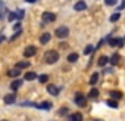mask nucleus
Here are the masks:
<instances>
[{
  "instance_id": "obj_1",
  "label": "nucleus",
  "mask_w": 125,
  "mask_h": 121,
  "mask_svg": "<svg viewBox=\"0 0 125 121\" xmlns=\"http://www.w3.org/2000/svg\"><path fill=\"white\" fill-rule=\"evenodd\" d=\"M44 60H46V64H56L57 60H59V53L56 50H47L46 55H44Z\"/></svg>"
},
{
  "instance_id": "obj_2",
  "label": "nucleus",
  "mask_w": 125,
  "mask_h": 121,
  "mask_svg": "<svg viewBox=\"0 0 125 121\" xmlns=\"http://www.w3.org/2000/svg\"><path fill=\"white\" fill-rule=\"evenodd\" d=\"M75 103H77V106H80V108H84L85 106V103H87V97H85V95L84 93H81V92H78L77 95H75Z\"/></svg>"
},
{
  "instance_id": "obj_3",
  "label": "nucleus",
  "mask_w": 125,
  "mask_h": 121,
  "mask_svg": "<svg viewBox=\"0 0 125 121\" xmlns=\"http://www.w3.org/2000/svg\"><path fill=\"white\" fill-rule=\"evenodd\" d=\"M54 34H56V37H59V38H66V37L69 36V28H68V27H59V28H56Z\"/></svg>"
},
{
  "instance_id": "obj_4",
  "label": "nucleus",
  "mask_w": 125,
  "mask_h": 121,
  "mask_svg": "<svg viewBox=\"0 0 125 121\" xmlns=\"http://www.w3.org/2000/svg\"><path fill=\"white\" fill-rule=\"evenodd\" d=\"M37 53V47L35 46H28V47H25V50H24V56L25 58H31V56H34Z\"/></svg>"
},
{
  "instance_id": "obj_5",
  "label": "nucleus",
  "mask_w": 125,
  "mask_h": 121,
  "mask_svg": "<svg viewBox=\"0 0 125 121\" xmlns=\"http://www.w3.org/2000/svg\"><path fill=\"white\" fill-rule=\"evenodd\" d=\"M43 21H46V22H53V21H56V15L52 13V12H44V13H43Z\"/></svg>"
},
{
  "instance_id": "obj_6",
  "label": "nucleus",
  "mask_w": 125,
  "mask_h": 121,
  "mask_svg": "<svg viewBox=\"0 0 125 121\" xmlns=\"http://www.w3.org/2000/svg\"><path fill=\"white\" fill-rule=\"evenodd\" d=\"M109 44L113 46V47H116V46H118V47H122V46H124V38H119V37H118V38H110V40H109Z\"/></svg>"
},
{
  "instance_id": "obj_7",
  "label": "nucleus",
  "mask_w": 125,
  "mask_h": 121,
  "mask_svg": "<svg viewBox=\"0 0 125 121\" xmlns=\"http://www.w3.org/2000/svg\"><path fill=\"white\" fill-rule=\"evenodd\" d=\"M74 9H75L77 12H81V11H85V9H87V3H85V2H83V0H80V2H77V3H75V6H74Z\"/></svg>"
},
{
  "instance_id": "obj_8",
  "label": "nucleus",
  "mask_w": 125,
  "mask_h": 121,
  "mask_svg": "<svg viewBox=\"0 0 125 121\" xmlns=\"http://www.w3.org/2000/svg\"><path fill=\"white\" fill-rule=\"evenodd\" d=\"M68 121H83V114L81 112H74L68 117Z\"/></svg>"
},
{
  "instance_id": "obj_9",
  "label": "nucleus",
  "mask_w": 125,
  "mask_h": 121,
  "mask_svg": "<svg viewBox=\"0 0 125 121\" xmlns=\"http://www.w3.org/2000/svg\"><path fill=\"white\" fill-rule=\"evenodd\" d=\"M47 92H49L50 95L56 96V95H59V87H56L54 84H49V86H47Z\"/></svg>"
},
{
  "instance_id": "obj_10",
  "label": "nucleus",
  "mask_w": 125,
  "mask_h": 121,
  "mask_svg": "<svg viewBox=\"0 0 125 121\" xmlns=\"http://www.w3.org/2000/svg\"><path fill=\"white\" fill-rule=\"evenodd\" d=\"M15 99H16V96H15L13 93H10V95H6V96L3 97V100H5V103H8V105H10V103H13V102H15Z\"/></svg>"
},
{
  "instance_id": "obj_11",
  "label": "nucleus",
  "mask_w": 125,
  "mask_h": 121,
  "mask_svg": "<svg viewBox=\"0 0 125 121\" xmlns=\"http://www.w3.org/2000/svg\"><path fill=\"white\" fill-rule=\"evenodd\" d=\"M109 95H110V97H112L113 100H118V99H121V97H122V93H121V92H118V90H110V92H109Z\"/></svg>"
},
{
  "instance_id": "obj_12",
  "label": "nucleus",
  "mask_w": 125,
  "mask_h": 121,
  "mask_svg": "<svg viewBox=\"0 0 125 121\" xmlns=\"http://www.w3.org/2000/svg\"><path fill=\"white\" fill-rule=\"evenodd\" d=\"M50 38H52V36H50L49 33H44V34L40 37V43H41V44H46V43L50 41Z\"/></svg>"
},
{
  "instance_id": "obj_13",
  "label": "nucleus",
  "mask_w": 125,
  "mask_h": 121,
  "mask_svg": "<svg viewBox=\"0 0 125 121\" xmlns=\"http://www.w3.org/2000/svg\"><path fill=\"white\" fill-rule=\"evenodd\" d=\"M8 75H9V77H12V78H16L18 75H21V70H18V68H13V70H9V73H8Z\"/></svg>"
},
{
  "instance_id": "obj_14",
  "label": "nucleus",
  "mask_w": 125,
  "mask_h": 121,
  "mask_svg": "<svg viewBox=\"0 0 125 121\" xmlns=\"http://www.w3.org/2000/svg\"><path fill=\"white\" fill-rule=\"evenodd\" d=\"M107 62H109V58H107V56H100L99 60H97V65H99V67H104Z\"/></svg>"
},
{
  "instance_id": "obj_15",
  "label": "nucleus",
  "mask_w": 125,
  "mask_h": 121,
  "mask_svg": "<svg viewBox=\"0 0 125 121\" xmlns=\"http://www.w3.org/2000/svg\"><path fill=\"white\" fill-rule=\"evenodd\" d=\"M22 83H24L22 80H15V81H12V84H10V89H12V90H18V89L22 86Z\"/></svg>"
},
{
  "instance_id": "obj_16",
  "label": "nucleus",
  "mask_w": 125,
  "mask_h": 121,
  "mask_svg": "<svg viewBox=\"0 0 125 121\" xmlns=\"http://www.w3.org/2000/svg\"><path fill=\"white\" fill-rule=\"evenodd\" d=\"M24 78H25V80H27V81H32V80H35V78H37V74H35V73H32V71H31V73H27V74H25V77H24Z\"/></svg>"
},
{
  "instance_id": "obj_17",
  "label": "nucleus",
  "mask_w": 125,
  "mask_h": 121,
  "mask_svg": "<svg viewBox=\"0 0 125 121\" xmlns=\"http://www.w3.org/2000/svg\"><path fill=\"white\" fill-rule=\"evenodd\" d=\"M30 65H31V64H30V62H27V60H21V62H18V64H16V68H18V70H22V68H28Z\"/></svg>"
},
{
  "instance_id": "obj_18",
  "label": "nucleus",
  "mask_w": 125,
  "mask_h": 121,
  "mask_svg": "<svg viewBox=\"0 0 125 121\" xmlns=\"http://www.w3.org/2000/svg\"><path fill=\"white\" fill-rule=\"evenodd\" d=\"M77 60H78V55L77 53H69L68 55V62L74 64V62H77Z\"/></svg>"
},
{
  "instance_id": "obj_19",
  "label": "nucleus",
  "mask_w": 125,
  "mask_h": 121,
  "mask_svg": "<svg viewBox=\"0 0 125 121\" xmlns=\"http://www.w3.org/2000/svg\"><path fill=\"white\" fill-rule=\"evenodd\" d=\"M119 59H121L119 55H118V53H113V56L110 58V64H112V65H118V64H119Z\"/></svg>"
},
{
  "instance_id": "obj_20",
  "label": "nucleus",
  "mask_w": 125,
  "mask_h": 121,
  "mask_svg": "<svg viewBox=\"0 0 125 121\" xmlns=\"http://www.w3.org/2000/svg\"><path fill=\"white\" fill-rule=\"evenodd\" d=\"M97 96H99V90L93 87V89L90 90V93H88V97H90V99H94V97H97Z\"/></svg>"
},
{
  "instance_id": "obj_21",
  "label": "nucleus",
  "mask_w": 125,
  "mask_h": 121,
  "mask_svg": "<svg viewBox=\"0 0 125 121\" xmlns=\"http://www.w3.org/2000/svg\"><path fill=\"white\" fill-rule=\"evenodd\" d=\"M97 81H99V74H97V73H94V74L91 75V78H90V84H91V86H94Z\"/></svg>"
},
{
  "instance_id": "obj_22",
  "label": "nucleus",
  "mask_w": 125,
  "mask_h": 121,
  "mask_svg": "<svg viewBox=\"0 0 125 121\" xmlns=\"http://www.w3.org/2000/svg\"><path fill=\"white\" fill-rule=\"evenodd\" d=\"M107 106H110V108H118V100H113V99H109L107 102Z\"/></svg>"
},
{
  "instance_id": "obj_23",
  "label": "nucleus",
  "mask_w": 125,
  "mask_h": 121,
  "mask_svg": "<svg viewBox=\"0 0 125 121\" xmlns=\"http://www.w3.org/2000/svg\"><path fill=\"white\" fill-rule=\"evenodd\" d=\"M38 108H41V109H52V103L50 102H43L41 105H38Z\"/></svg>"
},
{
  "instance_id": "obj_24",
  "label": "nucleus",
  "mask_w": 125,
  "mask_h": 121,
  "mask_svg": "<svg viewBox=\"0 0 125 121\" xmlns=\"http://www.w3.org/2000/svg\"><path fill=\"white\" fill-rule=\"evenodd\" d=\"M119 18H121V13H119V12H115V13L110 16V22H116Z\"/></svg>"
},
{
  "instance_id": "obj_25",
  "label": "nucleus",
  "mask_w": 125,
  "mask_h": 121,
  "mask_svg": "<svg viewBox=\"0 0 125 121\" xmlns=\"http://www.w3.org/2000/svg\"><path fill=\"white\" fill-rule=\"evenodd\" d=\"M93 50H94V46L88 44V46L84 49V55H90V53H93Z\"/></svg>"
},
{
  "instance_id": "obj_26",
  "label": "nucleus",
  "mask_w": 125,
  "mask_h": 121,
  "mask_svg": "<svg viewBox=\"0 0 125 121\" xmlns=\"http://www.w3.org/2000/svg\"><path fill=\"white\" fill-rule=\"evenodd\" d=\"M47 80H49V75H47V74H43V75L38 77V81H40V83H47Z\"/></svg>"
},
{
  "instance_id": "obj_27",
  "label": "nucleus",
  "mask_w": 125,
  "mask_h": 121,
  "mask_svg": "<svg viewBox=\"0 0 125 121\" xmlns=\"http://www.w3.org/2000/svg\"><path fill=\"white\" fill-rule=\"evenodd\" d=\"M116 3V0H104V5H107V6H113Z\"/></svg>"
},
{
  "instance_id": "obj_28",
  "label": "nucleus",
  "mask_w": 125,
  "mask_h": 121,
  "mask_svg": "<svg viewBox=\"0 0 125 121\" xmlns=\"http://www.w3.org/2000/svg\"><path fill=\"white\" fill-rule=\"evenodd\" d=\"M8 18H9V21H15V19H16V13H15V12H10Z\"/></svg>"
},
{
  "instance_id": "obj_29",
  "label": "nucleus",
  "mask_w": 125,
  "mask_h": 121,
  "mask_svg": "<svg viewBox=\"0 0 125 121\" xmlns=\"http://www.w3.org/2000/svg\"><path fill=\"white\" fill-rule=\"evenodd\" d=\"M59 114H60V115H66V114H68V108H60Z\"/></svg>"
},
{
  "instance_id": "obj_30",
  "label": "nucleus",
  "mask_w": 125,
  "mask_h": 121,
  "mask_svg": "<svg viewBox=\"0 0 125 121\" xmlns=\"http://www.w3.org/2000/svg\"><path fill=\"white\" fill-rule=\"evenodd\" d=\"M25 2H28V3H34V2H37V0H25Z\"/></svg>"
},
{
  "instance_id": "obj_31",
  "label": "nucleus",
  "mask_w": 125,
  "mask_h": 121,
  "mask_svg": "<svg viewBox=\"0 0 125 121\" xmlns=\"http://www.w3.org/2000/svg\"><path fill=\"white\" fill-rule=\"evenodd\" d=\"M3 40H5V36H0V43H2Z\"/></svg>"
},
{
  "instance_id": "obj_32",
  "label": "nucleus",
  "mask_w": 125,
  "mask_h": 121,
  "mask_svg": "<svg viewBox=\"0 0 125 121\" xmlns=\"http://www.w3.org/2000/svg\"><path fill=\"white\" fill-rule=\"evenodd\" d=\"M93 121H102V120H93Z\"/></svg>"
},
{
  "instance_id": "obj_33",
  "label": "nucleus",
  "mask_w": 125,
  "mask_h": 121,
  "mask_svg": "<svg viewBox=\"0 0 125 121\" xmlns=\"http://www.w3.org/2000/svg\"><path fill=\"white\" fill-rule=\"evenodd\" d=\"M2 18H3V16H2V13H0V19H2Z\"/></svg>"
},
{
  "instance_id": "obj_34",
  "label": "nucleus",
  "mask_w": 125,
  "mask_h": 121,
  "mask_svg": "<svg viewBox=\"0 0 125 121\" xmlns=\"http://www.w3.org/2000/svg\"><path fill=\"white\" fill-rule=\"evenodd\" d=\"M3 121H8V120H3Z\"/></svg>"
}]
</instances>
